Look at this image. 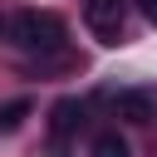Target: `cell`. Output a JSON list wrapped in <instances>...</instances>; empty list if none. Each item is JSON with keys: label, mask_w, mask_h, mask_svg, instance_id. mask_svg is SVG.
Segmentation results:
<instances>
[{"label": "cell", "mask_w": 157, "mask_h": 157, "mask_svg": "<svg viewBox=\"0 0 157 157\" xmlns=\"http://www.w3.org/2000/svg\"><path fill=\"white\" fill-rule=\"evenodd\" d=\"M5 29H10V39H15L20 49H29V54H54V49L64 44V34H69L54 10H20Z\"/></svg>", "instance_id": "obj_1"}, {"label": "cell", "mask_w": 157, "mask_h": 157, "mask_svg": "<svg viewBox=\"0 0 157 157\" xmlns=\"http://www.w3.org/2000/svg\"><path fill=\"white\" fill-rule=\"evenodd\" d=\"M83 25L103 44H118L123 39V0H88L83 5Z\"/></svg>", "instance_id": "obj_2"}, {"label": "cell", "mask_w": 157, "mask_h": 157, "mask_svg": "<svg viewBox=\"0 0 157 157\" xmlns=\"http://www.w3.org/2000/svg\"><path fill=\"white\" fill-rule=\"evenodd\" d=\"M83 128V103L78 98H59L49 108V132H54V147H64V137H74Z\"/></svg>", "instance_id": "obj_3"}, {"label": "cell", "mask_w": 157, "mask_h": 157, "mask_svg": "<svg viewBox=\"0 0 157 157\" xmlns=\"http://www.w3.org/2000/svg\"><path fill=\"white\" fill-rule=\"evenodd\" d=\"M113 108H118V118H128V123H152V118H157V98H152L147 88H128V93H118Z\"/></svg>", "instance_id": "obj_4"}, {"label": "cell", "mask_w": 157, "mask_h": 157, "mask_svg": "<svg viewBox=\"0 0 157 157\" xmlns=\"http://www.w3.org/2000/svg\"><path fill=\"white\" fill-rule=\"evenodd\" d=\"M34 113V103L29 98H10V103H0V132H15V128H25V118Z\"/></svg>", "instance_id": "obj_5"}, {"label": "cell", "mask_w": 157, "mask_h": 157, "mask_svg": "<svg viewBox=\"0 0 157 157\" xmlns=\"http://www.w3.org/2000/svg\"><path fill=\"white\" fill-rule=\"evenodd\" d=\"M93 157H128V142L118 132H98L93 137Z\"/></svg>", "instance_id": "obj_6"}, {"label": "cell", "mask_w": 157, "mask_h": 157, "mask_svg": "<svg viewBox=\"0 0 157 157\" xmlns=\"http://www.w3.org/2000/svg\"><path fill=\"white\" fill-rule=\"evenodd\" d=\"M142 5V15H147V25H157V0H137Z\"/></svg>", "instance_id": "obj_7"}, {"label": "cell", "mask_w": 157, "mask_h": 157, "mask_svg": "<svg viewBox=\"0 0 157 157\" xmlns=\"http://www.w3.org/2000/svg\"><path fill=\"white\" fill-rule=\"evenodd\" d=\"M0 29H5V20H0Z\"/></svg>", "instance_id": "obj_8"}]
</instances>
